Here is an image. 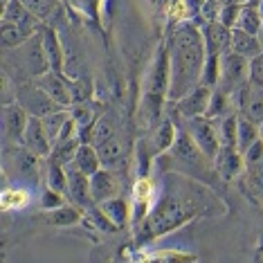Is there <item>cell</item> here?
<instances>
[{
    "instance_id": "11",
    "label": "cell",
    "mask_w": 263,
    "mask_h": 263,
    "mask_svg": "<svg viewBox=\"0 0 263 263\" xmlns=\"http://www.w3.org/2000/svg\"><path fill=\"white\" fill-rule=\"evenodd\" d=\"M65 171H68V191H65V194H68L70 202H74L77 207L95 205L92 194H90V176L79 171L74 164H68Z\"/></svg>"
},
{
    "instance_id": "7",
    "label": "cell",
    "mask_w": 263,
    "mask_h": 263,
    "mask_svg": "<svg viewBox=\"0 0 263 263\" xmlns=\"http://www.w3.org/2000/svg\"><path fill=\"white\" fill-rule=\"evenodd\" d=\"M236 101V112L248 119H252L254 124H263V86L248 81L234 92Z\"/></svg>"
},
{
    "instance_id": "39",
    "label": "cell",
    "mask_w": 263,
    "mask_h": 263,
    "mask_svg": "<svg viewBox=\"0 0 263 263\" xmlns=\"http://www.w3.org/2000/svg\"><path fill=\"white\" fill-rule=\"evenodd\" d=\"M151 191H153V184H151L148 178H140V180L135 182V187H133V194H135L137 202H146V198L151 196Z\"/></svg>"
},
{
    "instance_id": "13",
    "label": "cell",
    "mask_w": 263,
    "mask_h": 263,
    "mask_svg": "<svg viewBox=\"0 0 263 263\" xmlns=\"http://www.w3.org/2000/svg\"><path fill=\"white\" fill-rule=\"evenodd\" d=\"M29 112L23 108L18 101H11V104H5L3 108V128L5 135L14 142H23V135H25V128L29 124Z\"/></svg>"
},
{
    "instance_id": "17",
    "label": "cell",
    "mask_w": 263,
    "mask_h": 263,
    "mask_svg": "<svg viewBox=\"0 0 263 263\" xmlns=\"http://www.w3.org/2000/svg\"><path fill=\"white\" fill-rule=\"evenodd\" d=\"M39 160H41V155L29 151L27 146H21L14 151V155H7L5 166L11 169L14 178H32L39 173Z\"/></svg>"
},
{
    "instance_id": "12",
    "label": "cell",
    "mask_w": 263,
    "mask_h": 263,
    "mask_svg": "<svg viewBox=\"0 0 263 263\" xmlns=\"http://www.w3.org/2000/svg\"><path fill=\"white\" fill-rule=\"evenodd\" d=\"M202 32V41H205L207 54L220 57L225 52H230V43H232V29L225 27L220 21H212V23H202L200 25Z\"/></svg>"
},
{
    "instance_id": "38",
    "label": "cell",
    "mask_w": 263,
    "mask_h": 263,
    "mask_svg": "<svg viewBox=\"0 0 263 263\" xmlns=\"http://www.w3.org/2000/svg\"><path fill=\"white\" fill-rule=\"evenodd\" d=\"M250 81L256 86H263V52L250 59Z\"/></svg>"
},
{
    "instance_id": "10",
    "label": "cell",
    "mask_w": 263,
    "mask_h": 263,
    "mask_svg": "<svg viewBox=\"0 0 263 263\" xmlns=\"http://www.w3.org/2000/svg\"><path fill=\"white\" fill-rule=\"evenodd\" d=\"M23 146H27L29 151H34L41 158H50L52 148H54V142H52L50 133H47L45 124L41 117H29V124L25 128V135H23Z\"/></svg>"
},
{
    "instance_id": "21",
    "label": "cell",
    "mask_w": 263,
    "mask_h": 263,
    "mask_svg": "<svg viewBox=\"0 0 263 263\" xmlns=\"http://www.w3.org/2000/svg\"><path fill=\"white\" fill-rule=\"evenodd\" d=\"M77 169L83 171L86 176H92L101 169V160H99V153H97V146H92L90 142H81L79 151L74 155V162H72Z\"/></svg>"
},
{
    "instance_id": "24",
    "label": "cell",
    "mask_w": 263,
    "mask_h": 263,
    "mask_svg": "<svg viewBox=\"0 0 263 263\" xmlns=\"http://www.w3.org/2000/svg\"><path fill=\"white\" fill-rule=\"evenodd\" d=\"M176 135H178L176 124H173L171 119H162V124L155 128V133H153V137H151V148H153V153H164V151H169V148L173 146V142H176Z\"/></svg>"
},
{
    "instance_id": "26",
    "label": "cell",
    "mask_w": 263,
    "mask_h": 263,
    "mask_svg": "<svg viewBox=\"0 0 263 263\" xmlns=\"http://www.w3.org/2000/svg\"><path fill=\"white\" fill-rule=\"evenodd\" d=\"M261 25H263V16L259 11V5H241V11H238V18H236L234 27L243 29V32H250V34H259Z\"/></svg>"
},
{
    "instance_id": "4",
    "label": "cell",
    "mask_w": 263,
    "mask_h": 263,
    "mask_svg": "<svg viewBox=\"0 0 263 263\" xmlns=\"http://www.w3.org/2000/svg\"><path fill=\"white\" fill-rule=\"evenodd\" d=\"M184 128L191 135V140L196 142V146L200 148V153L207 160L216 158L220 148V137H218V122L209 115H198V117H187L184 119Z\"/></svg>"
},
{
    "instance_id": "22",
    "label": "cell",
    "mask_w": 263,
    "mask_h": 263,
    "mask_svg": "<svg viewBox=\"0 0 263 263\" xmlns=\"http://www.w3.org/2000/svg\"><path fill=\"white\" fill-rule=\"evenodd\" d=\"M32 36H34V34H29L27 29L14 25V23H9V21H3V23H0V43H3V50H5V52L21 47L27 39H32Z\"/></svg>"
},
{
    "instance_id": "28",
    "label": "cell",
    "mask_w": 263,
    "mask_h": 263,
    "mask_svg": "<svg viewBox=\"0 0 263 263\" xmlns=\"http://www.w3.org/2000/svg\"><path fill=\"white\" fill-rule=\"evenodd\" d=\"M218 137L220 146H236V128H238V112H227L218 117Z\"/></svg>"
},
{
    "instance_id": "2",
    "label": "cell",
    "mask_w": 263,
    "mask_h": 263,
    "mask_svg": "<svg viewBox=\"0 0 263 263\" xmlns=\"http://www.w3.org/2000/svg\"><path fill=\"white\" fill-rule=\"evenodd\" d=\"M207 191L198 194V184H187V182H173L164 189V196L158 200V205L151 212L146 220V230L151 236H162L166 232L176 230L189 218L198 214L200 207L207 202Z\"/></svg>"
},
{
    "instance_id": "40",
    "label": "cell",
    "mask_w": 263,
    "mask_h": 263,
    "mask_svg": "<svg viewBox=\"0 0 263 263\" xmlns=\"http://www.w3.org/2000/svg\"><path fill=\"white\" fill-rule=\"evenodd\" d=\"M248 176H250V182H252V187L259 191V194H263V162L256 164V166H250Z\"/></svg>"
},
{
    "instance_id": "45",
    "label": "cell",
    "mask_w": 263,
    "mask_h": 263,
    "mask_svg": "<svg viewBox=\"0 0 263 263\" xmlns=\"http://www.w3.org/2000/svg\"><path fill=\"white\" fill-rule=\"evenodd\" d=\"M259 128H261V137H263V124H261V126H259Z\"/></svg>"
},
{
    "instance_id": "35",
    "label": "cell",
    "mask_w": 263,
    "mask_h": 263,
    "mask_svg": "<svg viewBox=\"0 0 263 263\" xmlns=\"http://www.w3.org/2000/svg\"><path fill=\"white\" fill-rule=\"evenodd\" d=\"M61 205H65L63 194H61V191H57V189L47 187L43 191V196H41V207H43L45 212H52V209H57V207H61Z\"/></svg>"
},
{
    "instance_id": "23",
    "label": "cell",
    "mask_w": 263,
    "mask_h": 263,
    "mask_svg": "<svg viewBox=\"0 0 263 263\" xmlns=\"http://www.w3.org/2000/svg\"><path fill=\"white\" fill-rule=\"evenodd\" d=\"M119 128H117V122L112 115H101L97 117V122L92 124L90 133H88V142H90L92 146H99L104 144L106 140H110L112 135H117Z\"/></svg>"
},
{
    "instance_id": "36",
    "label": "cell",
    "mask_w": 263,
    "mask_h": 263,
    "mask_svg": "<svg viewBox=\"0 0 263 263\" xmlns=\"http://www.w3.org/2000/svg\"><path fill=\"white\" fill-rule=\"evenodd\" d=\"M243 160H245V169L263 162V137H259L248 151H243Z\"/></svg>"
},
{
    "instance_id": "33",
    "label": "cell",
    "mask_w": 263,
    "mask_h": 263,
    "mask_svg": "<svg viewBox=\"0 0 263 263\" xmlns=\"http://www.w3.org/2000/svg\"><path fill=\"white\" fill-rule=\"evenodd\" d=\"M47 187L61 191V194L68 191V171H65L63 164L54 162V160H50V166H47Z\"/></svg>"
},
{
    "instance_id": "14",
    "label": "cell",
    "mask_w": 263,
    "mask_h": 263,
    "mask_svg": "<svg viewBox=\"0 0 263 263\" xmlns=\"http://www.w3.org/2000/svg\"><path fill=\"white\" fill-rule=\"evenodd\" d=\"M90 194H92V200L95 205H101V202L115 198L119 194V182H117V176H115V169H101L97 173L90 176Z\"/></svg>"
},
{
    "instance_id": "43",
    "label": "cell",
    "mask_w": 263,
    "mask_h": 263,
    "mask_svg": "<svg viewBox=\"0 0 263 263\" xmlns=\"http://www.w3.org/2000/svg\"><path fill=\"white\" fill-rule=\"evenodd\" d=\"M256 36H259V41H261V45H263V25H261V29H259V34H256Z\"/></svg>"
},
{
    "instance_id": "30",
    "label": "cell",
    "mask_w": 263,
    "mask_h": 263,
    "mask_svg": "<svg viewBox=\"0 0 263 263\" xmlns=\"http://www.w3.org/2000/svg\"><path fill=\"white\" fill-rule=\"evenodd\" d=\"M70 117H72L70 108H59L54 112H50V115L41 117L43 124H45V128H47V133H50V137H52V142L59 140V135H61V130L65 128V124H68Z\"/></svg>"
},
{
    "instance_id": "44",
    "label": "cell",
    "mask_w": 263,
    "mask_h": 263,
    "mask_svg": "<svg viewBox=\"0 0 263 263\" xmlns=\"http://www.w3.org/2000/svg\"><path fill=\"white\" fill-rule=\"evenodd\" d=\"M259 11H261V16H263V0H261V3H259Z\"/></svg>"
},
{
    "instance_id": "29",
    "label": "cell",
    "mask_w": 263,
    "mask_h": 263,
    "mask_svg": "<svg viewBox=\"0 0 263 263\" xmlns=\"http://www.w3.org/2000/svg\"><path fill=\"white\" fill-rule=\"evenodd\" d=\"M70 112H72V119L77 122V126H79V133H90L92 124L97 122V117H95L92 112V106L86 101H74L72 106H70Z\"/></svg>"
},
{
    "instance_id": "37",
    "label": "cell",
    "mask_w": 263,
    "mask_h": 263,
    "mask_svg": "<svg viewBox=\"0 0 263 263\" xmlns=\"http://www.w3.org/2000/svg\"><path fill=\"white\" fill-rule=\"evenodd\" d=\"M238 11H241V3H236V5H223V7H220V14H218V21L223 23L225 27L232 29V27L236 25Z\"/></svg>"
},
{
    "instance_id": "16",
    "label": "cell",
    "mask_w": 263,
    "mask_h": 263,
    "mask_svg": "<svg viewBox=\"0 0 263 263\" xmlns=\"http://www.w3.org/2000/svg\"><path fill=\"white\" fill-rule=\"evenodd\" d=\"M0 21H9L14 25H18L23 29H27L29 34H36L39 32V18L32 14L23 0H9L5 7H0Z\"/></svg>"
},
{
    "instance_id": "1",
    "label": "cell",
    "mask_w": 263,
    "mask_h": 263,
    "mask_svg": "<svg viewBox=\"0 0 263 263\" xmlns=\"http://www.w3.org/2000/svg\"><path fill=\"white\" fill-rule=\"evenodd\" d=\"M169 70L171 86L169 101H178L189 90L202 83V72L207 63V47L202 41V32L194 21H180L169 39Z\"/></svg>"
},
{
    "instance_id": "3",
    "label": "cell",
    "mask_w": 263,
    "mask_h": 263,
    "mask_svg": "<svg viewBox=\"0 0 263 263\" xmlns=\"http://www.w3.org/2000/svg\"><path fill=\"white\" fill-rule=\"evenodd\" d=\"M7 52H14V61L21 72V83H25L23 79H36V77L45 74L50 70V61H47L45 45H43V29H39L21 47L7 50Z\"/></svg>"
},
{
    "instance_id": "8",
    "label": "cell",
    "mask_w": 263,
    "mask_h": 263,
    "mask_svg": "<svg viewBox=\"0 0 263 263\" xmlns=\"http://www.w3.org/2000/svg\"><path fill=\"white\" fill-rule=\"evenodd\" d=\"M43 90L57 101L61 108H70L74 104V95H72V81L68 79L63 72H54V70H47L45 74H41L34 79Z\"/></svg>"
},
{
    "instance_id": "18",
    "label": "cell",
    "mask_w": 263,
    "mask_h": 263,
    "mask_svg": "<svg viewBox=\"0 0 263 263\" xmlns=\"http://www.w3.org/2000/svg\"><path fill=\"white\" fill-rule=\"evenodd\" d=\"M99 160L104 169H119L124 164V158H126V142H124V135L117 133L112 135L110 140H106L104 144L97 146Z\"/></svg>"
},
{
    "instance_id": "20",
    "label": "cell",
    "mask_w": 263,
    "mask_h": 263,
    "mask_svg": "<svg viewBox=\"0 0 263 263\" xmlns=\"http://www.w3.org/2000/svg\"><path fill=\"white\" fill-rule=\"evenodd\" d=\"M43 45H45L47 61H50V70H54V72H63V68H65V52H63V45H61V41H59L57 32L52 27L43 29Z\"/></svg>"
},
{
    "instance_id": "42",
    "label": "cell",
    "mask_w": 263,
    "mask_h": 263,
    "mask_svg": "<svg viewBox=\"0 0 263 263\" xmlns=\"http://www.w3.org/2000/svg\"><path fill=\"white\" fill-rule=\"evenodd\" d=\"M236 3H241V0H220V5H236Z\"/></svg>"
},
{
    "instance_id": "31",
    "label": "cell",
    "mask_w": 263,
    "mask_h": 263,
    "mask_svg": "<svg viewBox=\"0 0 263 263\" xmlns=\"http://www.w3.org/2000/svg\"><path fill=\"white\" fill-rule=\"evenodd\" d=\"M79 220H81V212L74 202L72 205H61V207L52 209V214H50V223L59 225V227L74 225V223H79Z\"/></svg>"
},
{
    "instance_id": "9",
    "label": "cell",
    "mask_w": 263,
    "mask_h": 263,
    "mask_svg": "<svg viewBox=\"0 0 263 263\" xmlns=\"http://www.w3.org/2000/svg\"><path fill=\"white\" fill-rule=\"evenodd\" d=\"M212 95H214V88L200 83V86H196L194 90H189L184 97H180L178 101H173V104H176V108H178V112H180L182 119L207 115L209 104H212Z\"/></svg>"
},
{
    "instance_id": "6",
    "label": "cell",
    "mask_w": 263,
    "mask_h": 263,
    "mask_svg": "<svg viewBox=\"0 0 263 263\" xmlns=\"http://www.w3.org/2000/svg\"><path fill=\"white\" fill-rule=\"evenodd\" d=\"M14 101H18L32 117H45V115H50V112L61 108V106H59L34 79L25 81V83H16L14 86Z\"/></svg>"
},
{
    "instance_id": "5",
    "label": "cell",
    "mask_w": 263,
    "mask_h": 263,
    "mask_svg": "<svg viewBox=\"0 0 263 263\" xmlns=\"http://www.w3.org/2000/svg\"><path fill=\"white\" fill-rule=\"evenodd\" d=\"M250 81V59H245L236 52H225L220 54V70L216 88L227 95H234L243 83Z\"/></svg>"
},
{
    "instance_id": "15",
    "label": "cell",
    "mask_w": 263,
    "mask_h": 263,
    "mask_svg": "<svg viewBox=\"0 0 263 263\" xmlns=\"http://www.w3.org/2000/svg\"><path fill=\"white\" fill-rule=\"evenodd\" d=\"M214 169L223 180H232L245 169L243 153L236 146H220L216 158H214Z\"/></svg>"
},
{
    "instance_id": "27",
    "label": "cell",
    "mask_w": 263,
    "mask_h": 263,
    "mask_svg": "<svg viewBox=\"0 0 263 263\" xmlns=\"http://www.w3.org/2000/svg\"><path fill=\"white\" fill-rule=\"evenodd\" d=\"M99 207V212L104 214V218L108 220V223L112 227H119V225H124L126 223V218H128V205L124 202L119 196H115V198H110V200H106V202H101Z\"/></svg>"
},
{
    "instance_id": "25",
    "label": "cell",
    "mask_w": 263,
    "mask_h": 263,
    "mask_svg": "<svg viewBox=\"0 0 263 263\" xmlns=\"http://www.w3.org/2000/svg\"><path fill=\"white\" fill-rule=\"evenodd\" d=\"M259 137H261L259 124H254L252 119L238 115V128H236V148H238V151H241V153L248 151V148L252 146Z\"/></svg>"
},
{
    "instance_id": "32",
    "label": "cell",
    "mask_w": 263,
    "mask_h": 263,
    "mask_svg": "<svg viewBox=\"0 0 263 263\" xmlns=\"http://www.w3.org/2000/svg\"><path fill=\"white\" fill-rule=\"evenodd\" d=\"M23 3H25V7L32 11L41 23L50 21L59 9V0H23Z\"/></svg>"
},
{
    "instance_id": "34",
    "label": "cell",
    "mask_w": 263,
    "mask_h": 263,
    "mask_svg": "<svg viewBox=\"0 0 263 263\" xmlns=\"http://www.w3.org/2000/svg\"><path fill=\"white\" fill-rule=\"evenodd\" d=\"M29 202V194L25 189H5L3 196H0V205H3L5 212H9V209H23Z\"/></svg>"
},
{
    "instance_id": "19",
    "label": "cell",
    "mask_w": 263,
    "mask_h": 263,
    "mask_svg": "<svg viewBox=\"0 0 263 263\" xmlns=\"http://www.w3.org/2000/svg\"><path fill=\"white\" fill-rule=\"evenodd\" d=\"M230 50L241 54L245 59H254L256 54L263 52V45L256 34H250V32H243V29H232V43H230Z\"/></svg>"
},
{
    "instance_id": "41",
    "label": "cell",
    "mask_w": 263,
    "mask_h": 263,
    "mask_svg": "<svg viewBox=\"0 0 263 263\" xmlns=\"http://www.w3.org/2000/svg\"><path fill=\"white\" fill-rule=\"evenodd\" d=\"M261 0H241V5H259Z\"/></svg>"
}]
</instances>
